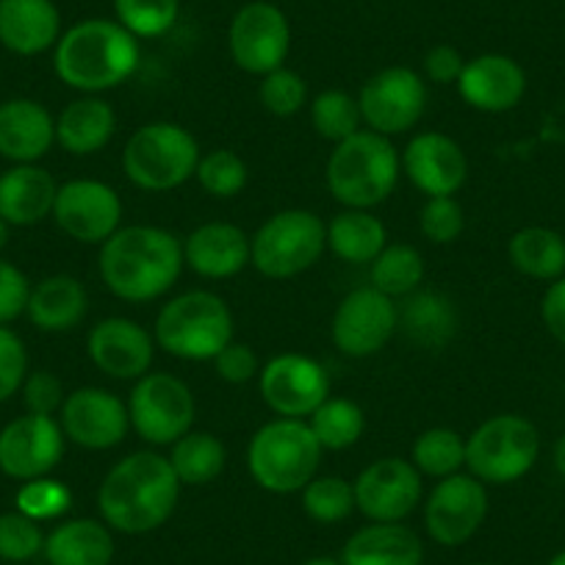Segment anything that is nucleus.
Listing matches in <instances>:
<instances>
[{
	"instance_id": "f257e3e1",
	"label": "nucleus",
	"mask_w": 565,
	"mask_h": 565,
	"mask_svg": "<svg viewBox=\"0 0 565 565\" xmlns=\"http://www.w3.org/2000/svg\"><path fill=\"white\" fill-rule=\"evenodd\" d=\"M181 488L167 455L139 449L106 471L97 488V510L114 532L145 535L172 519Z\"/></svg>"
},
{
	"instance_id": "f03ea898",
	"label": "nucleus",
	"mask_w": 565,
	"mask_h": 565,
	"mask_svg": "<svg viewBox=\"0 0 565 565\" xmlns=\"http://www.w3.org/2000/svg\"><path fill=\"white\" fill-rule=\"evenodd\" d=\"M183 242L159 225H122L100 244L97 271L117 300H161L183 271Z\"/></svg>"
},
{
	"instance_id": "7ed1b4c3",
	"label": "nucleus",
	"mask_w": 565,
	"mask_h": 565,
	"mask_svg": "<svg viewBox=\"0 0 565 565\" xmlns=\"http://www.w3.org/2000/svg\"><path fill=\"white\" fill-rule=\"evenodd\" d=\"M141 64L139 40L117 20L89 18L62 31L53 47V73L81 95H100L134 78Z\"/></svg>"
},
{
	"instance_id": "20e7f679",
	"label": "nucleus",
	"mask_w": 565,
	"mask_h": 565,
	"mask_svg": "<svg viewBox=\"0 0 565 565\" xmlns=\"http://www.w3.org/2000/svg\"><path fill=\"white\" fill-rule=\"evenodd\" d=\"M399 175L402 161L391 139L369 128L333 145L324 167L328 192L344 209H377L394 194Z\"/></svg>"
},
{
	"instance_id": "39448f33",
	"label": "nucleus",
	"mask_w": 565,
	"mask_h": 565,
	"mask_svg": "<svg viewBox=\"0 0 565 565\" xmlns=\"http://www.w3.org/2000/svg\"><path fill=\"white\" fill-rule=\"evenodd\" d=\"M324 449L306 418H271L247 444V471L269 493H300L317 477Z\"/></svg>"
},
{
	"instance_id": "423d86ee",
	"label": "nucleus",
	"mask_w": 565,
	"mask_h": 565,
	"mask_svg": "<svg viewBox=\"0 0 565 565\" xmlns=\"http://www.w3.org/2000/svg\"><path fill=\"white\" fill-rule=\"evenodd\" d=\"M153 339L178 361H214L233 341V311L214 291H183L161 306Z\"/></svg>"
},
{
	"instance_id": "0eeeda50",
	"label": "nucleus",
	"mask_w": 565,
	"mask_h": 565,
	"mask_svg": "<svg viewBox=\"0 0 565 565\" xmlns=\"http://www.w3.org/2000/svg\"><path fill=\"white\" fill-rule=\"evenodd\" d=\"M200 156L192 130L181 122L156 119L130 134L122 150V172L141 192L164 194L192 181Z\"/></svg>"
},
{
	"instance_id": "6e6552de",
	"label": "nucleus",
	"mask_w": 565,
	"mask_h": 565,
	"mask_svg": "<svg viewBox=\"0 0 565 565\" xmlns=\"http://www.w3.org/2000/svg\"><path fill=\"white\" fill-rule=\"evenodd\" d=\"M249 266L269 280H291L322 260L328 249V225L308 209H286L271 214L249 236Z\"/></svg>"
},
{
	"instance_id": "1a4fd4ad",
	"label": "nucleus",
	"mask_w": 565,
	"mask_h": 565,
	"mask_svg": "<svg viewBox=\"0 0 565 565\" xmlns=\"http://www.w3.org/2000/svg\"><path fill=\"white\" fill-rule=\"evenodd\" d=\"M541 455L537 427L515 413H499L466 438V469L486 486H510L532 471Z\"/></svg>"
},
{
	"instance_id": "9d476101",
	"label": "nucleus",
	"mask_w": 565,
	"mask_h": 565,
	"mask_svg": "<svg viewBox=\"0 0 565 565\" xmlns=\"http://www.w3.org/2000/svg\"><path fill=\"white\" fill-rule=\"evenodd\" d=\"M130 430L150 447H172L194 430L198 402L186 380L170 372H148L128 394Z\"/></svg>"
},
{
	"instance_id": "9b49d317",
	"label": "nucleus",
	"mask_w": 565,
	"mask_h": 565,
	"mask_svg": "<svg viewBox=\"0 0 565 565\" xmlns=\"http://www.w3.org/2000/svg\"><path fill=\"white\" fill-rule=\"evenodd\" d=\"M227 51L247 75H266L282 67L291 51V25L286 12L269 0H249L231 18Z\"/></svg>"
},
{
	"instance_id": "f8f14e48",
	"label": "nucleus",
	"mask_w": 565,
	"mask_h": 565,
	"mask_svg": "<svg viewBox=\"0 0 565 565\" xmlns=\"http://www.w3.org/2000/svg\"><path fill=\"white\" fill-rule=\"evenodd\" d=\"M427 84L411 67H385L358 92L363 125L380 136H399L416 128L427 111Z\"/></svg>"
},
{
	"instance_id": "ddd939ff",
	"label": "nucleus",
	"mask_w": 565,
	"mask_h": 565,
	"mask_svg": "<svg viewBox=\"0 0 565 565\" xmlns=\"http://www.w3.org/2000/svg\"><path fill=\"white\" fill-rule=\"evenodd\" d=\"M264 405L280 418H308L330 396V374L317 358L282 352L258 372Z\"/></svg>"
},
{
	"instance_id": "4468645a",
	"label": "nucleus",
	"mask_w": 565,
	"mask_h": 565,
	"mask_svg": "<svg viewBox=\"0 0 565 565\" xmlns=\"http://www.w3.org/2000/svg\"><path fill=\"white\" fill-rule=\"evenodd\" d=\"M51 216L73 242L100 247L122 227V198L106 181L75 178L58 186Z\"/></svg>"
},
{
	"instance_id": "2eb2a0df",
	"label": "nucleus",
	"mask_w": 565,
	"mask_h": 565,
	"mask_svg": "<svg viewBox=\"0 0 565 565\" xmlns=\"http://www.w3.org/2000/svg\"><path fill=\"white\" fill-rule=\"evenodd\" d=\"M488 515L486 482L477 477L458 475L438 480L424 502V526L427 535L441 546H463L480 532Z\"/></svg>"
},
{
	"instance_id": "dca6fc26",
	"label": "nucleus",
	"mask_w": 565,
	"mask_h": 565,
	"mask_svg": "<svg viewBox=\"0 0 565 565\" xmlns=\"http://www.w3.org/2000/svg\"><path fill=\"white\" fill-rule=\"evenodd\" d=\"M58 424H62L67 441H73L75 447L89 449V452H106L128 438V402L114 391L84 385V388L67 394L62 411H58Z\"/></svg>"
},
{
	"instance_id": "f3484780",
	"label": "nucleus",
	"mask_w": 565,
	"mask_h": 565,
	"mask_svg": "<svg viewBox=\"0 0 565 565\" xmlns=\"http://www.w3.org/2000/svg\"><path fill=\"white\" fill-rule=\"evenodd\" d=\"M67 436L56 416H25L12 418L0 430V471L18 482L47 477L64 458Z\"/></svg>"
},
{
	"instance_id": "a211bd4d",
	"label": "nucleus",
	"mask_w": 565,
	"mask_h": 565,
	"mask_svg": "<svg viewBox=\"0 0 565 565\" xmlns=\"http://www.w3.org/2000/svg\"><path fill=\"white\" fill-rule=\"evenodd\" d=\"M396 333V306L374 286H361L339 302L330 335L341 355L372 358Z\"/></svg>"
},
{
	"instance_id": "6ab92c4d",
	"label": "nucleus",
	"mask_w": 565,
	"mask_h": 565,
	"mask_svg": "<svg viewBox=\"0 0 565 565\" xmlns=\"http://www.w3.org/2000/svg\"><path fill=\"white\" fill-rule=\"evenodd\" d=\"M355 510L369 521L394 524L405 521L422 502V475L411 458H380L352 482Z\"/></svg>"
},
{
	"instance_id": "aec40b11",
	"label": "nucleus",
	"mask_w": 565,
	"mask_h": 565,
	"mask_svg": "<svg viewBox=\"0 0 565 565\" xmlns=\"http://www.w3.org/2000/svg\"><path fill=\"white\" fill-rule=\"evenodd\" d=\"M407 181L427 198H455L469 178V159L452 136L422 130L399 156Z\"/></svg>"
},
{
	"instance_id": "412c9836",
	"label": "nucleus",
	"mask_w": 565,
	"mask_h": 565,
	"mask_svg": "<svg viewBox=\"0 0 565 565\" xmlns=\"http://www.w3.org/2000/svg\"><path fill=\"white\" fill-rule=\"evenodd\" d=\"M89 361L106 377L139 380L156 361V339L148 328L128 317L100 319L86 335Z\"/></svg>"
},
{
	"instance_id": "4be33fe9",
	"label": "nucleus",
	"mask_w": 565,
	"mask_h": 565,
	"mask_svg": "<svg viewBox=\"0 0 565 565\" xmlns=\"http://www.w3.org/2000/svg\"><path fill=\"white\" fill-rule=\"evenodd\" d=\"M458 92L475 111L504 114L513 111L526 95V73L513 56L482 53L466 62L458 78Z\"/></svg>"
},
{
	"instance_id": "5701e85b",
	"label": "nucleus",
	"mask_w": 565,
	"mask_h": 565,
	"mask_svg": "<svg viewBox=\"0 0 565 565\" xmlns=\"http://www.w3.org/2000/svg\"><path fill=\"white\" fill-rule=\"evenodd\" d=\"M56 145V117L34 97L0 103V159L36 164Z\"/></svg>"
},
{
	"instance_id": "b1692460",
	"label": "nucleus",
	"mask_w": 565,
	"mask_h": 565,
	"mask_svg": "<svg viewBox=\"0 0 565 565\" xmlns=\"http://www.w3.org/2000/svg\"><path fill=\"white\" fill-rule=\"evenodd\" d=\"M253 244L233 222H205L183 238V264L205 280H227L249 266Z\"/></svg>"
},
{
	"instance_id": "393cba45",
	"label": "nucleus",
	"mask_w": 565,
	"mask_h": 565,
	"mask_svg": "<svg viewBox=\"0 0 565 565\" xmlns=\"http://www.w3.org/2000/svg\"><path fill=\"white\" fill-rule=\"evenodd\" d=\"M62 12L53 0H0V45L14 56H40L56 47Z\"/></svg>"
},
{
	"instance_id": "a878e982",
	"label": "nucleus",
	"mask_w": 565,
	"mask_h": 565,
	"mask_svg": "<svg viewBox=\"0 0 565 565\" xmlns=\"http://www.w3.org/2000/svg\"><path fill=\"white\" fill-rule=\"evenodd\" d=\"M58 183L45 167L14 164L0 175V220L12 227H31L53 214Z\"/></svg>"
},
{
	"instance_id": "bb28decb",
	"label": "nucleus",
	"mask_w": 565,
	"mask_h": 565,
	"mask_svg": "<svg viewBox=\"0 0 565 565\" xmlns=\"http://www.w3.org/2000/svg\"><path fill=\"white\" fill-rule=\"evenodd\" d=\"M396 330L422 350H444L460 330V313L444 291L418 289L396 308Z\"/></svg>"
},
{
	"instance_id": "cd10ccee",
	"label": "nucleus",
	"mask_w": 565,
	"mask_h": 565,
	"mask_svg": "<svg viewBox=\"0 0 565 565\" xmlns=\"http://www.w3.org/2000/svg\"><path fill=\"white\" fill-rule=\"evenodd\" d=\"M89 313V291L73 275H47L31 286L25 317L42 333H70Z\"/></svg>"
},
{
	"instance_id": "c85d7f7f",
	"label": "nucleus",
	"mask_w": 565,
	"mask_h": 565,
	"mask_svg": "<svg viewBox=\"0 0 565 565\" xmlns=\"http://www.w3.org/2000/svg\"><path fill=\"white\" fill-rule=\"evenodd\" d=\"M117 134V111L100 95H81L56 117V145L70 156H95Z\"/></svg>"
},
{
	"instance_id": "c756f323",
	"label": "nucleus",
	"mask_w": 565,
	"mask_h": 565,
	"mask_svg": "<svg viewBox=\"0 0 565 565\" xmlns=\"http://www.w3.org/2000/svg\"><path fill=\"white\" fill-rule=\"evenodd\" d=\"M424 543L411 526L402 521L394 524H380L369 521L358 532H352L350 541L341 552V565H422Z\"/></svg>"
},
{
	"instance_id": "7c9ffc66",
	"label": "nucleus",
	"mask_w": 565,
	"mask_h": 565,
	"mask_svg": "<svg viewBox=\"0 0 565 565\" xmlns=\"http://www.w3.org/2000/svg\"><path fill=\"white\" fill-rule=\"evenodd\" d=\"M42 552L51 565H111V526L97 519L62 521L51 535H45Z\"/></svg>"
},
{
	"instance_id": "2f4dec72",
	"label": "nucleus",
	"mask_w": 565,
	"mask_h": 565,
	"mask_svg": "<svg viewBox=\"0 0 565 565\" xmlns=\"http://www.w3.org/2000/svg\"><path fill=\"white\" fill-rule=\"evenodd\" d=\"M385 244H388V231L372 211L344 209L328 225V249L344 264H372Z\"/></svg>"
},
{
	"instance_id": "473e14b6",
	"label": "nucleus",
	"mask_w": 565,
	"mask_h": 565,
	"mask_svg": "<svg viewBox=\"0 0 565 565\" xmlns=\"http://www.w3.org/2000/svg\"><path fill=\"white\" fill-rule=\"evenodd\" d=\"M510 264L532 280H557L565 275V236L543 225L521 227L508 244Z\"/></svg>"
},
{
	"instance_id": "72a5a7b5",
	"label": "nucleus",
	"mask_w": 565,
	"mask_h": 565,
	"mask_svg": "<svg viewBox=\"0 0 565 565\" xmlns=\"http://www.w3.org/2000/svg\"><path fill=\"white\" fill-rule=\"evenodd\" d=\"M170 463L181 486H209L225 471L227 449L214 433L189 430L172 444Z\"/></svg>"
},
{
	"instance_id": "f704fd0d",
	"label": "nucleus",
	"mask_w": 565,
	"mask_h": 565,
	"mask_svg": "<svg viewBox=\"0 0 565 565\" xmlns=\"http://www.w3.org/2000/svg\"><path fill=\"white\" fill-rule=\"evenodd\" d=\"M306 422L324 452H344L355 447L366 430V413L347 396H328Z\"/></svg>"
},
{
	"instance_id": "c9c22d12",
	"label": "nucleus",
	"mask_w": 565,
	"mask_h": 565,
	"mask_svg": "<svg viewBox=\"0 0 565 565\" xmlns=\"http://www.w3.org/2000/svg\"><path fill=\"white\" fill-rule=\"evenodd\" d=\"M424 258L413 244H385L372 260V286L391 300H405L422 289Z\"/></svg>"
},
{
	"instance_id": "e433bc0d",
	"label": "nucleus",
	"mask_w": 565,
	"mask_h": 565,
	"mask_svg": "<svg viewBox=\"0 0 565 565\" xmlns=\"http://www.w3.org/2000/svg\"><path fill=\"white\" fill-rule=\"evenodd\" d=\"M411 463L422 477L447 480L466 466V438L452 427H430L413 441Z\"/></svg>"
},
{
	"instance_id": "4c0bfd02",
	"label": "nucleus",
	"mask_w": 565,
	"mask_h": 565,
	"mask_svg": "<svg viewBox=\"0 0 565 565\" xmlns=\"http://www.w3.org/2000/svg\"><path fill=\"white\" fill-rule=\"evenodd\" d=\"M311 125L317 136H322L324 141H333V145L350 139L363 125L358 97H352L344 89L319 92L311 100Z\"/></svg>"
},
{
	"instance_id": "58836bf2",
	"label": "nucleus",
	"mask_w": 565,
	"mask_h": 565,
	"mask_svg": "<svg viewBox=\"0 0 565 565\" xmlns=\"http://www.w3.org/2000/svg\"><path fill=\"white\" fill-rule=\"evenodd\" d=\"M300 493L302 510L317 524H341L355 510V488L339 475L313 477Z\"/></svg>"
},
{
	"instance_id": "ea45409f",
	"label": "nucleus",
	"mask_w": 565,
	"mask_h": 565,
	"mask_svg": "<svg viewBox=\"0 0 565 565\" xmlns=\"http://www.w3.org/2000/svg\"><path fill=\"white\" fill-rule=\"evenodd\" d=\"M114 14L139 42L159 40L181 18V0H114Z\"/></svg>"
},
{
	"instance_id": "a19ab883",
	"label": "nucleus",
	"mask_w": 565,
	"mask_h": 565,
	"mask_svg": "<svg viewBox=\"0 0 565 565\" xmlns=\"http://www.w3.org/2000/svg\"><path fill=\"white\" fill-rule=\"evenodd\" d=\"M194 178H198L200 189L205 194H211L216 200H231L244 192V186L249 181V170L242 156L227 148H220L200 156Z\"/></svg>"
},
{
	"instance_id": "79ce46f5",
	"label": "nucleus",
	"mask_w": 565,
	"mask_h": 565,
	"mask_svg": "<svg viewBox=\"0 0 565 565\" xmlns=\"http://www.w3.org/2000/svg\"><path fill=\"white\" fill-rule=\"evenodd\" d=\"M258 100L271 117H295V114H300L302 108H306L308 84L297 70L282 64V67L260 75Z\"/></svg>"
},
{
	"instance_id": "37998d69",
	"label": "nucleus",
	"mask_w": 565,
	"mask_h": 565,
	"mask_svg": "<svg viewBox=\"0 0 565 565\" xmlns=\"http://www.w3.org/2000/svg\"><path fill=\"white\" fill-rule=\"evenodd\" d=\"M14 502H18L20 513L42 524V521L62 519L64 513H70V508H73V491L62 480H53L47 475L23 482Z\"/></svg>"
},
{
	"instance_id": "c03bdc74",
	"label": "nucleus",
	"mask_w": 565,
	"mask_h": 565,
	"mask_svg": "<svg viewBox=\"0 0 565 565\" xmlns=\"http://www.w3.org/2000/svg\"><path fill=\"white\" fill-rule=\"evenodd\" d=\"M45 548V535L40 521L29 519L20 510L0 515V559L7 563H25L34 559Z\"/></svg>"
},
{
	"instance_id": "a18cd8bd",
	"label": "nucleus",
	"mask_w": 565,
	"mask_h": 565,
	"mask_svg": "<svg viewBox=\"0 0 565 565\" xmlns=\"http://www.w3.org/2000/svg\"><path fill=\"white\" fill-rule=\"evenodd\" d=\"M466 227L463 205L455 198H427L418 214V231L433 244L458 242Z\"/></svg>"
},
{
	"instance_id": "49530a36",
	"label": "nucleus",
	"mask_w": 565,
	"mask_h": 565,
	"mask_svg": "<svg viewBox=\"0 0 565 565\" xmlns=\"http://www.w3.org/2000/svg\"><path fill=\"white\" fill-rule=\"evenodd\" d=\"M29 377V350L12 328L0 324V402L20 394Z\"/></svg>"
},
{
	"instance_id": "de8ad7c7",
	"label": "nucleus",
	"mask_w": 565,
	"mask_h": 565,
	"mask_svg": "<svg viewBox=\"0 0 565 565\" xmlns=\"http://www.w3.org/2000/svg\"><path fill=\"white\" fill-rule=\"evenodd\" d=\"M23 405L25 413H36V416H58L64 399H67V391H64V383L47 369H40V372H29L23 388Z\"/></svg>"
},
{
	"instance_id": "09e8293b",
	"label": "nucleus",
	"mask_w": 565,
	"mask_h": 565,
	"mask_svg": "<svg viewBox=\"0 0 565 565\" xmlns=\"http://www.w3.org/2000/svg\"><path fill=\"white\" fill-rule=\"evenodd\" d=\"M31 282L23 269L12 264V260L0 258V324L14 322L23 317L25 306H29Z\"/></svg>"
},
{
	"instance_id": "8fccbe9b",
	"label": "nucleus",
	"mask_w": 565,
	"mask_h": 565,
	"mask_svg": "<svg viewBox=\"0 0 565 565\" xmlns=\"http://www.w3.org/2000/svg\"><path fill=\"white\" fill-rule=\"evenodd\" d=\"M211 363H214L216 374H220V377L231 385L249 383V380L258 377V372H260V361H258V355H255L253 347L244 344V341H236V339H233L231 344H227L225 350H222Z\"/></svg>"
},
{
	"instance_id": "3c124183",
	"label": "nucleus",
	"mask_w": 565,
	"mask_h": 565,
	"mask_svg": "<svg viewBox=\"0 0 565 565\" xmlns=\"http://www.w3.org/2000/svg\"><path fill=\"white\" fill-rule=\"evenodd\" d=\"M463 67L466 58L455 45H436L424 56V75H427V81H433L438 86L458 84Z\"/></svg>"
},
{
	"instance_id": "603ef678",
	"label": "nucleus",
	"mask_w": 565,
	"mask_h": 565,
	"mask_svg": "<svg viewBox=\"0 0 565 565\" xmlns=\"http://www.w3.org/2000/svg\"><path fill=\"white\" fill-rule=\"evenodd\" d=\"M541 319L548 333L565 344V275L548 282L546 295L541 300Z\"/></svg>"
},
{
	"instance_id": "864d4df0",
	"label": "nucleus",
	"mask_w": 565,
	"mask_h": 565,
	"mask_svg": "<svg viewBox=\"0 0 565 565\" xmlns=\"http://www.w3.org/2000/svg\"><path fill=\"white\" fill-rule=\"evenodd\" d=\"M552 460H554V469H557V475L565 477V436H559V441L554 444Z\"/></svg>"
},
{
	"instance_id": "5fc2aeb1",
	"label": "nucleus",
	"mask_w": 565,
	"mask_h": 565,
	"mask_svg": "<svg viewBox=\"0 0 565 565\" xmlns=\"http://www.w3.org/2000/svg\"><path fill=\"white\" fill-rule=\"evenodd\" d=\"M9 236H12V225H9L7 220H0V253H3V249H7Z\"/></svg>"
},
{
	"instance_id": "6e6d98bb",
	"label": "nucleus",
	"mask_w": 565,
	"mask_h": 565,
	"mask_svg": "<svg viewBox=\"0 0 565 565\" xmlns=\"http://www.w3.org/2000/svg\"><path fill=\"white\" fill-rule=\"evenodd\" d=\"M302 565H341V559H333V557H311L306 559Z\"/></svg>"
},
{
	"instance_id": "4d7b16f0",
	"label": "nucleus",
	"mask_w": 565,
	"mask_h": 565,
	"mask_svg": "<svg viewBox=\"0 0 565 565\" xmlns=\"http://www.w3.org/2000/svg\"><path fill=\"white\" fill-rule=\"evenodd\" d=\"M546 565H565V548H563V552H557V554H554V557L548 559Z\"/></svg>"
},
{
	"instance_id": "13d9d810",
	"label": "nucleus",
	"mask_w": 565,
	"mask_h": 565,
	"mask_svg": "<svg viewBox=\"0 0 565 565\" xmlns=\"http://www.w3.org/2000/svg\"><path fill=\"white\" fill-rule=\"evenodd\" d=\"M471 565H486V563H471Z\"/></svg>"
}]
</instances>
